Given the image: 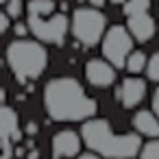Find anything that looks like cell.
<instances>
[{
  "mask_svg": "<svg viewBox=\"0 0 159 159\" xmlns=\"http://www.w3.org/2000/svg\"><path fill=\"white\" fill-rule=\"evenodd\" d=\"M24 33H26V26H22V24H18V26H16V35H20V37H22Z\"/></svg>",
  "mask_w": 159,
  "mask_h": 159,
  "instance_id": "cell-21",
  "label": "cell"
},
{
  "mask_svg": "<svg viewBox=\"0 0 159 159\" xmlns=\"http://www.w3.org/2000/svg\"><path fill=\"white\" fill-rule=\"evenodd\" d=\"M150 7V0H126V5H124V13L129 18L133 16H139V13H146Z\"/></svg>",
  "mask_w": 159,
  "mask_h": 159,
  "instance_id": "cell-15",
  "label": "cell"
},
{
  "mask_svg": "<svg viewBox=\"0 0 159 159\" xmlns=\"http://www.w3.org/2000/svg\"><path fill=\"white\" fill-rule=\"evenodd\" d=\"M79 159H100L98 155H94V152H87V155H81Z\"/></svg>",
  "mask_w": 159,
  "mask_h": 159,
  "instance_id": "cell-22",
  "label": "cell"
},
{
  "mask_svg": "<svg viewBox=\"0 0 159 159\" xmlns=\"http://www.w3.org/2000/svg\"><path fill=\"white\" fill-rule=\"evenodd\" d=\"M109 2H116V5H118V2H122V0H109Z\"/></svg>",
  "mask_w": 159,
  "mask_h": 159,
  "instance_id": "cell-24",
  "label": "cell"
},
{
  "mask_svg": "<svg viewBox=\"0 0 159 159\" xmlns=\"http://www.w3.org/2000/svg\"><path fill=\"white\" fill-rule=\"evenodd\" d=\"M85 76L94 87H109L116 81V70L102 59H92L85 66Z\"/></svg>",
  "mask_w": 159,
  "mask_h": 159,
  "instance_id": "cell-8",
  "label": "cell"
},
{
  "mask_svg": "<svg viewBox=\"0 0 159 159\" xmlns=\"http://www.w3.org/2000/svg\"><path fill=\"white\" fill-rule=\"evenodd\" d=\"M52 11H55V0H31L29 2V13H33V16L44 18Z\"/></svg>",
  "mask_w": 159,
  "mask_h": 159,
  "instance_id": "cell-13",
  "label": "cell"
},
{
  "mask_svg": "<svg viewBox=\"0 0 159 159\" xmlns=\"http://www.w3.org/2000/svg\"><path fill=\"white\" fill-rule=\"evenodd\" d=\"M144 94H146V83L142 81V79H126V81H122V87H120V102L124 105V107H135V105H139V100L144 98Z\"/></svg>",
  "mask_w": 159,
  "mask_h": 159,
  "instance_id": "cell-10",
  "label": "cell"
},
{
  "mask_svg": "<svg viewBox=\"0 0 159 159\" xmlns=\"http://www.w3.org/2000/svg\"><path fill=\"white\" fill-rule=\"evenodd\" d=\"M126 29L131 31V35H133L137 42H148V39L155 35V20H152L148 13H139V16L129 18Z\"/></svg>",
  "mask_w": 159,
  "mask_h": 159,
  "instance_id": "cell-11",
  "label": "cell"
},
{
  "mask_svg": "<svg viewBox=\"0 0 159 159\" xmlns=\"http://www.w3.org/2000/svg\"><path fill=\"white\" fill-rule=\"evenodd\" d=\"M139 157L142 159H159V139H150L148 144H144Z\"/></svg>",
  "mask_w": 159,
  "mask_h": 159,
  "instance_id": "cell-16",
  "label": "cell"
},
{
  "mask_svg": "<svg viewBox=\"0 0 159 159\" xmlns=\"http://www.w3.org/2000/svg\"><path fill=\"white\" fill-rule=\"evenodd\" d=\"M29 29L35 33V37H39L42 42L48 44H63L66 35H68V18L63 13H57L48 20L29 13Z\"/></svg>",
  "mask_w": 159,
  "mask_h": 159,
  "instance_id": "cell-6",
  "label": "cell"
},
{
  "mask_svg": "<svg viewBox=\"0 0 159 159\" xmlns=\"http://www.w3.org/2000/svg\"><path fill=\"white\" fill-rule=\"evenodd\" d=\"M146 66H148V61H146V55H144L142 50H135V52H131V57L126 59V68H129V72H133V74L142 72Z\"/></svg>",
  "mask_w": 159,
  "mask_h": 159,
  "instance_id": "cell-14",
  "label": "cell"
},
{
  "mask_svg": "<svg viewBox=\"0 0 159 159\" xmlns=\"http://www.w3.org/2000/svg\"><path fill=\"white\" fill-rule=\"evenodd\" d=\"M102 2H105V0H92V5H94V7H100Z\"/></svg>",
  "mask_w": 159,
  "mask_h": 159,
  "instance_id": "cell-23",
  "label": "cell"
},
{
  "mask_svg": "<svg viewBox=\"0 0 159 159\" xmlns=\"http://www.w3.org/2000/svg\"><path fill=\"white\" fill-rule=\"evenodd\" d=\"M105 33V16L98 9H76L72 16V35L83 46H94Z\"/></svg>",
  "mask_w": 159,
  "mask_h": 159,
  "instance_id": "cell-4",
  "label": "cell"
},
{
  "mask_svg": "<svg viewBox=\"0 0 159 159\" xmlns=\"http://www.w3.org/2000/svg\"><path fill=\"white\" fill-rule=\"evenodd\" d=\"M131 48H133V39L124 26H111L107 31V35L102 39V55L111 66H116V68L126 66V59L133 52Z\"/></svg>",
  "mask_w": 159,
  "mask_h": 159,
  "instance_id": "cell-5",
  "label": "cell"
},
{
  "mask_svg": "<svg viewBox=\"0 0 159 159\" xmlns=\"http://www.w3.org/2000/svg\"><path fill=\"white\" fill-rule=\"evenodd\" d=\"M0 29H2V33L9 29V13H0Z\"/></svg>",
  "mask_w": 159,
  "mask_h": 159,
  "instance_id": "cell-19",
  "label": "cell"
},
{
  "mask_svg": "<svg viewBox=\"0 0 159 159\" xmlns=\"http://www.w3.org/2000/svg\"><path fill=\"white\" fill-rule=\"evenodd\" d=\"M81 148V139L74 131H59L52 137V155L57 159H66V157H74Z\"/></svg>",
  "mask_w": 159,
  "mask_h": 159,
  "instance_id": "cell-9",
  "label": "cell"
},
{
  "mask_svg": "<svg viewBox=\"0 0 159 159\" xmlns=\"http://www.w3.org/2000/svg\"><path fill=\"white\" fill-rule=\"evenodd\" d=\"M44 105L52 120L76 122L96 113V102L83 92V87L68 76L52 79L44 89Z\"/></svg>",
  "mask_w": 159,
  "mask_h": 159,
  "instance_id": "cell-1",
  "label": "cell"
},
{
  "mask_svg": "<svg viewBox=\"0 0 159 159\" xmlns=\"http://www.w3.org/2000/svg\"><path fill=\"white\" fill-rule=\"evenodd\" d=\"M133 126L137 133L148 135L152 139H159V118L150 111H137L133 116Z\"/></svg>",
  "mask_w": 159,
  "mask_h": 159,
  "instance_id": "cell-12",
  "label": "cell"
},
{
  "mask_svg": "<svg viewBox=\"0 0 159 159\" xmlns=\"http://www.w3.org/2000/svg\"><path fill=\"white\" fill-rule=\"evenodd\" d=\"M152 109H155V116L159 118V87H157V92L152 94Z\"/></svg>",
  "mask_w": 159,
  "mask_h": 159,
  "instance_id": "cell-20",
  "label": "cell"
},
{
  "mask_svg": "<svg viewBox=\"0 0 159 159\" xmlns=\"http://www.w3.org/2000/svg\"><path fill=\"white\" fill-rule=\"evenodd\" d=\"M0 137H2V159H11V142L20 137L18 113L11 107L0 109Z\"/></svg>",
  "mask_w": 159,
  "mask_h": 159,
  "instance_id": "cell-7",
  "label": "cell"
},
{
  "mask_svg": "<svg viewBox=\"0 0 159 159\" xmlns=\"http://www.w3.org/2000/svg\"><path fill=\"white\" fill-rule=\"evenodd\" d=\"M83 142L87 148L98 152L107 159H133L139 152V135L124 133L118 135L111 131V124L107 120H87L81 129Z\"/></svg>",
  "mask_w": 159,
  "mask_h": 159,
  "instance_id": "cell-2",
  "label": "cell"
},
{
  "mask_svg": "<svg viewBox=\"0 0 159 159\" xmlns=\"http://www.w3.org/2000/svg\"><path fill=\"white\" fill-rule=\"evenodd\" d=\"M146 72H148V79H150V81H159V52H155V55L148 59Z\"/></svg>",
  "mask_w": 159,
  "mask_h": 159,
  "instance_id": "cell-17",
  "label": "cell"
},
{
  "mask_svg": "<svg viewBox=\"0 0 159 159\" xmlns=\"http://www.w3.org/2000/svg\"><path fill=\"white\" fill-rule=\"evenodd\" d=\"M7 61L20 81H31L37 79L44 68H46V50L31 39H16L7 46Z\"/></svg>",
  "mask_w": 159,
  "mask_h": 159,
  "instance_id": "cell-3",
  "label": "cell"
},
{
  "mask_svg": "<svg viewBox=\"0 0 159 159\" xmlns=\"http://www.w3.org/2000/svg\"><path fill=\"white\" fill-rule=\"evenodd\" d=\"M2 5H5V13H9L11 18H18L20 11H22V0H2Z\"/></svg>",
  "mask_w": 159,
  "mask_h": 159,
  "instance_id": "cell-18",
  "label": "cell"
}]
</instances>
